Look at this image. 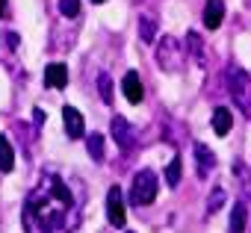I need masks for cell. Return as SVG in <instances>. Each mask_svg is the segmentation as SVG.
Listing matches in <instances>:
<instances>
[{"label": "cell", "instance_id": "cell-1", "mask_svg": "<svg viewBox=\"0 0 251 233\" xmlns=\"http://www.w3.org/2000/svg\"><path fill=\"white\" fill-rule=\"evenodd\" d=\"M86 192L77 177H65L59 171H45L39 183L30 189L21 224L24 233H74L83 221Z\"/></svg>", "mask_w": 251, "mask_h": 233}, {"label": "cell", "instance_id": "cell-2", "mask_svg": "<svg viewBox=\"0 0 251 233\" xmlns=\"http://www.w3.org/2000/svg\"><path fill=\"white\" fill-rule=\"evenodd\" d=\"M225 77H227V92H230L233 103L239 106V112L245 118H251V77H248V71H242L239 65H230L225 71Z\"/></svg>", "mask_w": 251, "mask_h": 233}, {"label": "cell", "instance_id": "cell-3", "mask_svg": "<svg viewBox=\"0 0 251 233\" xmlns=\"http://www.w3.org/2000/svg\"><path fill=\"white\" fill-rule=\"evenodd\" d=\"M157 192H160V180L151 168H142L133 174V183H130V204L133 207H148L157 201Z\"/></svg>", "mask_w": 251, "mask_h": 233}, {"label": "cell", "instance_id": "cell-4", "mask_svg": "<svg viewBox=\"0 0 251 233\" xmlns=\"http://www.w3.org/2000/svg\"><path fill=\"white\" fill-rule=\"evenodd\" d=\"M183 47H180V42L177 39H172V36H163V45L157 47V62H160V68L163 71H177L180 65H183Z\"/></svg>", "mask_w": 251, "mask_h": 233}, {"label": "cell", "instance_id": "cell-5", "mask_svg": "<svg viewBox=\"0 0 251 233\" xmlns=\"http://www.w3.org/2000/svg\"><path fill=\"white\" fill-rule=\"evenodd\" d=\"M106 218L112 227H124L127 221V212H124V198H121V189L118 186H109L106 192Z\"/></svg>", "mask_w": 251, "mask_h": 233}, {"label": "cell", "instance_id": "cell-6", "mask_svg": "<svg viewBox=\"0 0 251 233\" xmlns=\"http://www.w3.org/2000/svg\"><path fill=\"white\" fill-rule=\"evenodd\" d=\"M109 130H112V139H115V145H118L121 151H133V145H136V133H133V127L127 124V118L115 115L112 124H109Z\"/></svg>", "mask_w": 251, "mask_h": 233}, {"label": "cell", "instance_id": "cell-7", "mask_svg": "<svg viewBox=\"0 0 251 233\" xmlns=\"http://www.w3.org/2000/svg\"><path fill=\"white\" fill-rule=\"evenodd\" d=\"M62 121H65V133L68 139H83L86 136V121H83V115L74 109V106H62Z\"/></svg>", "mask_w": 251, "mask_h": 233}, {"label": "cell", "instance_id": "cell-8", "mask_svg": "<svg viewBox=\"0 0 251 233\" xmlns=\"http://www.w3.org/2000/svg\"><path fill=\"white\" fill-rule=\"evenodd\" d=\"M121 92H124V97H127L130 103H139V100L145 97V89H142V80H139L136 71H127V74H124V80H121Z\"/></svg>", "mask_w": 251, "mask_h": 233}, {"label": "cell", "instance_id": "cell-9", "mask_svg": "<svg viewBox=\"0 0 251 233\" xmlns=\"http://www.w3.org/2000/svg\"><path fill=\"white\" fill-rule=\"evenodd\" d=\"M45 86H50V89H65V86H68V68H65L62 62H50V65L45 68Z\"/></svg>", "mask_w": 251, "mask_h": 233}, {"label": "cell", "instance_id": "cell-10", "mask_svg": "<svg viewBox=\"0 0 251 233\" xmlns=\"http://www.w3.org/2000/svg\"><path fill=\"white\" fill-rule=\"evenodd\" d=\"M195 163H198V177H207V174L216 168L213 151H210L207 145H201V142H195Z\"/></svg>", "mask_w": 251, "mask_h": 233}, {"label": "cell", "instance_id": "cell-11", "mask_svg": "<svg viewBox=\"0 0 251 233\" xmlns=\"http://www.w3.org/2000/svg\"><path fill=\"white\" fill-rule=\"evenodd\" d=\"M230 127H233L230 109H227V106H216V109H213V130H216V136H227Z\"/></svg>", "mask_w": 251, "mask_h": 233}, {"label": "cell", "instance_id": "cell-12", "mask_svg": "<svg viewBox=\"0 0 251 233\" xmlns=\"http://www.w3.org/2000/svg\"><path fill=\"white\" fill-rule=\"evenodd\" d=\"M222 18H225V3L222 0H207L204 3V27L216 30L222 24Z\"/></svg>", "mask_w": 251, "mask_h": 233}, {"label": "cell", "instance_id": "cell-13", "mask_svg": "<svg viewBox=\"0 0 251 233\" xmlns=\"http://www.w3.org/2000/svg\"><path fill=\"white\" fill-rule=\"evenodd\" d=\"M186 50L192 53V59L198 62V65H204L207 62V53H204V39L192 30V33H186Z\"/></svg>", "mask_w": 251, "mask_h": 233}, {"label": "cell", "instance_id": "cell-14", "mask_svg": "<svg viewBox=\"0 0 251 233\" xmlns=\"http://www.w3.org/2000/svg\"><path fill=\"white\" fill-rule=\"evenodd\" d=\"M12 168H15V151H12V145H9L6 136H0V171L9 174Z\"/></svg>", "mask_w": 251, "mask_h": 233}, {"label": "cell", "instance_id": "cell-15", "mask_svg": "<svg viewBox=\"0 0 251 233\" xmlns=\"http://www.w3.org/2000/svg\"><path fill=\"white\" fill-rule=\"evenodd\" d=\"M233 174H236V180H239V186H242V198L248 201V198H251V171H248V165H245V163H236V165H233Z\"/></svg>", "mask_w": 251, "mask_h": 233}, {"label": "cell", "instance_id": "cell-16", "mask_svg": "<svg viewBox=\"0 0 251 233\" xmlns=\"http://www.w3.org/2000/svg\"><path fill=\"white\" fill-rule=\"evenodd\" d=\"M245 201L233 204V212H230V233H242L245 230Z\"/></svg>", "mask_w": 251, "mask_h": 233}, {"label": "cell", "instance_id": "cell-17", "mask_svg": "<svg viewBox=\"0 0 251 233\" xmlns=\"http://www.w3.org/2000/svg\"><path fill=\"white\" fill-rule=\"evenodd\" d=\"M86 148H89V157H92L95 163H103V136H100V133H92V136L86 139Z\"/></svg>", "mask_w": 251, "mask_h": 233}, {"label": "cell", "instance_id": "cell-18", "mask_svg": "<svg viewBox=\"0 0 251 233\" xmlns=\"http://www.w3.org/2000/svg\"><path fill=\"white\" fill-rule=\"evenodd\" d=\"M180 171H183V163H180V157H175L169 163V168H166V183L169 186H177L180 183Z\"/></svg>", "mask_w": 251, "mask_h": 233}, {"label": "cell", "instance_id": "cell-19", "mask_svg": "<svg viewBox=\"0 0 251 233\" xmlns=\"http://www.w3.org/2000/svg\"><path fill=\"white\" fill-rule=\"evenodd\" d=\"M139 36H142V42H154V36H157V24H154V18H142L139 21Z\"/></svg>", "mask_w": 251, "mask_h": 233}, {"label": "cell", "instance_id": "cell-20", "mask_svg": "<svg viewBox=\"0 0 251 233\" xmlns=\"http://www.w3.org/2000/svg\"><path fill=\"white\" fill-rule=\"evenodd\" d=\"M98 89H100L103 103H112V80H109V74H100L98 77Z\"/></svg>", "mask_w": 251, "mask_h": 233}, {"label": "cell", "instance_id": "cell-21", "mask_svg": "<svg viewBox=\"0 0 251 233\" xmlns=\"http://www.w3.org/2000/svg\"><path fill=\"white\" fill-rule=\"evenodd\" d=\"M59 12L65 18H77L80 15V0H59Z\"/></svg>", "mask_w": 251, "mask_h": 233}, {"label": "cell", "instance_id": "cell-22", "mask_svg": "<svg viewBox=\"0 0 251 233\" xmlns=\"http://www.w3.org/2000/svg\"><path fill=\"white\" fill-rule=\"evenodd\" d=\"M222 204H225V189H216V192H213V201L207 204V210H210V212H216Z\"/></svg>", "mask_w": 251, "mask_h": 233}, {"label": "cell", "instance_id": "cell-23", "mask_svg": "<svg viewBox=\"0 0 251 233\" xmlns=\"http://www.w3.org/2000/svg\"><path fill=\"white\" fill-rule=\"evenodd\" d=\"M6 36H9V47H18V36L15 33H6Z\"/></svg>", "mask_w": 251, "mask_h": 233}, {"label": "cell", "instance_id": "cell-24", "mask_svg": "<svg viewBox=\"0 0 251 233\" xmlns=\"http://www.w3.org/2000/svg\"><path fill=\"white\" fill-rule=\"evenodd\" d=\"M6 15V0H0V18Z\"/></svg>", "mask_w": 251, "mask_h": 233}, {"label": "cell", "instance_id": "cell-25", "mask_svg": "<svg viewBox=\"0 0 251 233\" xmlns=\"http://www.w3.org/2000/svg\"><path fill=\"white\" fill-rule=\"evenodd\" d=\"M92 3H103V0H92Z\"/></svg>", "mask_w": 251, "mask_h": 233}]
</instances>
